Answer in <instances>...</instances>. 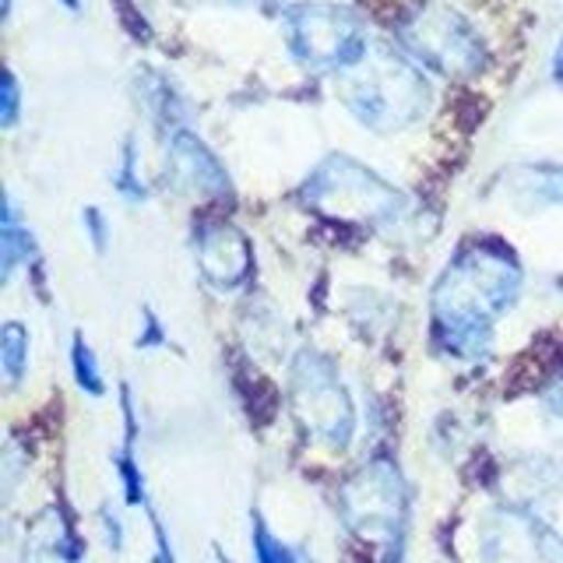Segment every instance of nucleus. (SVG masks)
<instances>
[{
    "instance_id": "obj_1",
    "label": "nucleus",
    "mask_w": 563,
    "mask_h": 563,
    "mask_svg": "<svg viewBox=\"0 0 563 563\" xmlns=\"http://www.w3.org/2000/svg\"><path fill=\"white\" fill-rule=\"evenodd\" d=\"M521 289V268L497 243H475L457 254L433 289V324L457 356H479L500 317Z\"/></svg>"
},
{
    "instance_id": "obj_2",
    "label": "nucleus",
    "mask_w": 563,
    "mask_h": 563,
    "mask_svg": "<svg viewBox=\"0 0 563 563\" xmlns=\"http://www.w3.org/2000/svg\"><path fill=\"white\" fill-rule=\"evenodd\" d=\"M342 102L363 128L395 134L422 120L430 106V85L422 70L391 46H369L366 57L342 75Z\"/></svg>"
},
{
    "instance_id": "obj_3",
    "label": "nucleus",
    "mask_w": 563,
    "mask_h": 563,
    "mask_svg": "<svg viewBox=\"0 0 563 563\" xmlns=\"http://www.w3.org/2000/svg\"><path fill=\"white\" fill-rule=\"evenodd\" d=\"M303 201L339 222L395 225L405 216V194L349 155H331L303 184Z\"/></svg>"
},
{
    "instance_id": "obj_4",
    "label": "nucleus",
    "mask_w": 563,
    "mask_h": 563,
    "mask_svg": "<svg viewBox=\"0 0 563 563\" xmlns=\"http://www.w3.org/2000/svg\"><path fill=\"white\" fill-rule=\"evenodd\" d=\"M282 25H286L292 57L317 75H345L374 46L356 11L324 4V0H303V4L286 8Z\"/></svg>"
},
{
    "instance_id": "obj_5",
    "label": "nucleus",
    "mask_w": 563,
    "mask_h": 563,
    "mask_svg": "<svg viewBox=\"0 0 563 563\" xmlns=\"http://www.w3.org/2000/svg\"><path fill=\"white\" fill-rule=\"evenodd\" d=\"M398 40L419 64L433 67L444 78H468L486 64L483 35L462 11L440 0H427L409 18H401Z\"/></svg>"
},
{
    "instance_id": "obj_6",
    "label": "nucleus",
    "mask_w": 563,
    "mask_h": 563,
    "mask_svg": "<svg viewBox=\"0 0 563 563\" xmlns=\"http://www.w3.org/2000/svg\"><path fill=\"white\" fill-rule=\"evenodd\" d=\"M292 405L303 427L328 440L334 448H345L356 416H352L349 391L342 387L339 369H334L321 352H299L292 366Z\"/></svg>"
},
{
    "instance_id": "obj_7",
    "label": "nucleus",
    "mask_w": 563,
    "mask_h": 563,
    "mask_svg": "<svg viewBox=\"0 0 563 563\" xmlns=\"http://www.w3.org/2000/svg\"><path fill=\"white\" fill-rule=\"evenodd\" d=\"M342 507H345V521L363 536H387L395 539L401 532L405 521V486L398 479V472L391 465H369L360 472L342 493Z\"/></svg>"
},
{
    "instance_id": "obj_8",
    "label": "nucleus",
    "mask_w": 563,
    "mask_h": 563,
    "mask_svg": "<svg viewBox=\"0 0 563 563\" xmlns=\"http://www.w3.org/2000/svg\"><path fill=\"white\" fill-rule=\"evenodd\" d=\"M489 563H563V539L521 510H500L486 525Z\"/></svg>"
},
{
    "instance_id": "obj_9",
    "label": "nucleus",
    "mask_w": 563,
    "mask_h": 563,
    "mask_svg": "<svg viewBox=\"0 0 563 563\" xmlns=\"http://www.w3.org/2000/svg\"><path fill=\"white\" fill-rule=\"evenodd\" d=\"M194 251H198L201 275L219 289H236L240 282L251 275V264H254L251 243H246V236L229 222L205 225L198 233V243H194Z\"/></svg>"
},
{
    "instance_id": "obj_10",
    "label": "nucleus",
    "mask_w": 563,
    "mask_h": 563,
    "mask_svg": "<svg viewBox=\"0 0 563 563\" xmlns=\"http://www.w3.org/2000/svg\"><path fill=\"white\" fill-rule=\"evenodd\" d=\"M166 155H169L173 180L180 187L208 194V198H222V194H229V173L222 169V163L211 155V148L198 134L173 128Z\"/></svg>"
},
{
    "instance_id": "obj_11",
    "label": "nucleus",
    "mask_w": 563,
    "mask_h": 563,
    "mask_svg": "<svg viewBox=\"0 0 563 563\" xmlns=\"http://www.w3.org/2000/svg\"><path fill=\"white\" fill-rule=\"evenodd\" d=\"M22 563H81V539L60 507H46L29 525Z\"/></svg>"
},
{
    "instance_id": "obj_12",
    "label": "nucleus",
    "mask_w": 563,
    "mask_h": 563,
    "mask_svg": "<svg viewBox=\"0 0 563 563\" xmlns=\"http://www.w3.org/2000/svg\"><path fill=\"white\" fill-rule=\"evenodd\" d=\"M32 254H35L32 233L22 222H18L14 201L8 198L4 201V229H0V268H4V278H11L18 264L29 261Z\"/></svg>"
},
{
    "instance_id": "obj_13",
    "label": "nucleus",
    "mask_w": 563,
    "mask_h": 563,
    "mask_svg": "<svg viewBox=\"0 0 563 563\" xmlns=\"http://www.w3.org/2000/svg\"><path fill=\"white\" fill-rule=\"evenodd\" d=\"M0 363H4V374L11 384L22 380L29 366V334L18 321L4 324V334H0Z\"/></svg>"
},
{
    "instance_id": "obj_14",
    "label": "nucleus",
    "mask_w": 563,
    "mask_h": 563,
    "mask_svg": "<svg viewBox=\"0 0 563 563\" xmlns=\"http://www.w3.org/2000/svg\"><path fill=\"white\" fill-rule=\"evenodd\" d=\"M70 363H75V377L81 384V391H88V395H102L106 391L102 374L96 366V356H92V349H88V342L81 339V334H75V345H70Z\"/></svg>"
},
{
    "instance_id": "obj_15",
    "label": "nucleus",
    "mask_w": 563,
    "mask_h": 563,
    "mask_svg": "<svg viewBox=\"0 0 563 563\" xmlns=\"http://www.w3.org/2000/svg\"><path fill=\"white\" fill-rule=\"evenodd\" d=\"M254 553H257V563H303L296 550H289L286 542H278L268 532V525L261 518H254Z\"/></svg>"
},
{
    "instance_id": "obj_16",
    "label": "nucleus",
    "mask_w": 563,
    "mask_h": 563,
    "mask_svg": "<svg viewBox=\"0 0 563 563\" xmlns=\"http://www.w3.org/2000/svg\"><path fill=\"white\" fill-rule=\"evenodd\" d=\"M145 99H148V106H152V113L155 117H163V120H180L184 113H180V102L173 99V88L158 78V75H152V70H145Z\"/></svg>"
},
{
    "instance_id": "obj_17",
    "label": "nucleus",
    "mask_w": 563,
    "mask_h": 563,
    "mask_svg": "<svg viewBox=\"0 0 563 563\" xmlns=\"http://www.w3.org/2000/svg\"><path fill=\"white\" fill-rule=\"evenodd\" d=\"M117 187L128 194L131 201L145 198V184L137 180V152H134V141L131 137L123 141V163H120V173H117Z\"/></svg>"
},
{
    "instance_id": "obj_18",
    "label": "nucleus",
    "mask_w": 563,
    "mask_h": 563,
    "mask_svg": "<svg viewBox=\"0 0 563 563\" xmlns=\"http://www.w3.org/2000/svg\"><path fill=\"white\" fill-rule=\"evenodd\" d=\"M528 180V190L532 194H539L542 201H563V169H550V166H539V169H528L525 173Z\"/></svg>"
},
{
    "instance_id": "obj_19",
    "label": "nucleus",
    "mask_w": 563,
    "mask_h": 563,
    "mask_svg": "<svg viewBox=\"0 0 563 563\" xmlns=\"http://www.w3.org/2000/svg\"><path fill=\"white\" fill-rule=\"evenodd\" d=\"M18 110H22V88H18L14 70H8V78H4V102H0V123H4V128H14Z\"/></svg>"
},
{
    "instance_id": "obj_20",
    "label": "nucleus",
    "mask_w": 563,
    "mask_h": 563,
    "mask_svg": "<svg viewBox=\"0 0 563 563\" xmlns=\"http://www.w3.org/2000/svg\"><path fill=\"white\" fill-rule=\"evenodd\" d=\"M85 229H88V236H92L96 243V251L102 254L106 251V240H110V233H106V219H102V211L99 208H85Z\"/></svg>"
},
{
    "instance_id": "obj_21",
    "label": "nucleus",
    "mask_w": 563,
    "mask_h": 563,
    "mask_svg": "<svg viewBox=\"0 0 563 563\" xmlns=\"http://www.w3.org/2000/svg\"><path fill=\"white\" fill-rule=\"evenodd\" d=\"M145 321H148V334L145 339H137V345H155V342H163V331H158V321H155V313L145 310Z\"/></svg>"
},
{
    "instance_id": "obj_22",
    "label": "nucleus",
    "mask_w": 563,
    "mask_h": 563,
    "mask_svg": "<svg viewBox=\"0 0 563 563\" xmlns=\"http://www.w3.org/2000/svg\"><path fill=\"white\" fill-rule=\"evenodd\" d=\"M553 78L563 85V40H560V46H556V57H553Z\"/></svg>"
},
{
    "instance_id": "obj_23",
    "label": "nucleus",
    "mask_w": 563,
    "mask_h": 563,
    "mask_svg": "<svg viewBox=\"0 0 563 563\" xmlns=\"http://www.w3.org/2000/svg\"><path fill=\"white\" fill-rule=\"evenodd\" d=\"M229 4H251V0H229Z\"/></svg>"
},
{
    "instance_id": "obj_24",
    "label": "nucleus",
    "mask_w": 563,
    "mask_h": 563,
    "mask_svg": "<svg viewBox=\"0 0 563 563\" xmlns=\"http://www.w3.org/2000/svg\"><path fill=\"white\" fill-rule=\"evenodd\" d=\"M8 11H11V0H4V14H8Z\"/></svg>"
}]
</instances>
